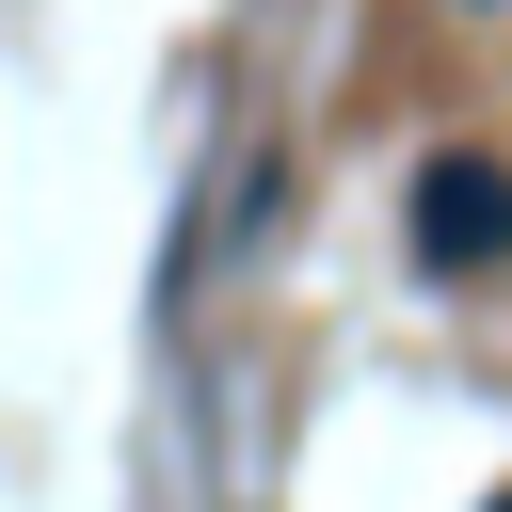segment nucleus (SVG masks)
Masks as SVG:
<instances>
[{
  "instance_id": "2",
  "label": "nucleus",
  "mask_w": 512,
  "mask_h": 512,
  "mask_svg": "<svg viewBox=\"0 0 512 512\" xmlns=\"http://www.w3.org/2000/svg\"><path fill=\"white\" fill-rule=\"evenodd\" d=\"M496 512H512V496H496Z\"/></svg>"
},
{
  "instance_id": "1",
  "label": "nucleus",
  "mask_w": 512,
  "mask_h": 512,
  "mask_svg": "<svg viewBox=\"0 0 512 512\" xmlns=\"http://www.w3.org/2000/svg\"><path fill=\"white\" fill-rule=\"evenodd\" d=\"M416 256L432 272H496L512 256V160H480V144L416 160Z\"/></svg>"
}]
</instances>
